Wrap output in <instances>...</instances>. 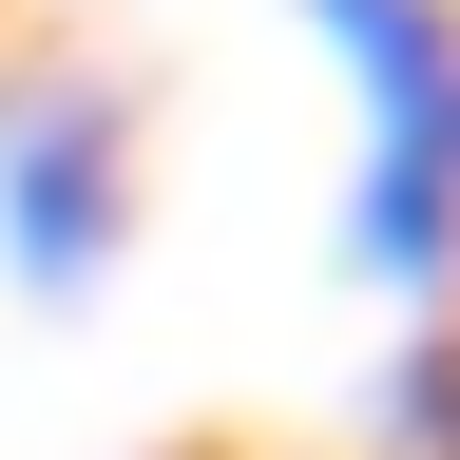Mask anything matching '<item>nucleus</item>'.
Listing matches in <instances>:
<instances>
[{
  "mask_svg": "<svg viewBox=\"0 0 460 460\" xmlns=\"http://www.w3.org/2000/svg\"><path fill=\"white\" fill-rule=\"evenodd\" d=\"M441 172H460V115H441Z\"/></svg>",
  "mask_w": 460,
  "mask_h": 460,
  "instance_id": "20e7f679",
  "label": "nucleus"
},
{
  "mask_svg": "<svg viewBox=\"0 0 460 460\" xmlns=\"http://www.w3.org/2000/svg\"><path fill=\"white\" fill-rule=\"evenodd\" d=\"M384 441H402V460H460V326H441V345H402V402H384Z\"/></svg>",
  "mask_w": 460,
  "mask_h": 460,
  "instance_id": "7ed1b4c3",
  "label": "nucleus"
},
{
  "mask_svg": "<svg viewBox=\"0 0 460 460\" xmlns=\"http://www.w3.org/2000/svg\"><path fill=\"white\" fill-rule=\"evenodd\" d=\"M115 211H135V115L96 77H39L0 115V269L20 288H96L115 269Z\"/></svg>",
  "mask_w": 460,
  "mask_h": 460,
  "instance_id": "f03ea898",
  "label": "nucleus"
},
{
  "mask_svg": "<svg viewBox=\"0 0 460 460\" xmlns=\"http://www.w3.org/2000/svg\"><path fill=\"white\" fill-rule=\"evenodd\" d=\"M326 58L365 77V192H345V250L384 288H441L460 269V172H441V115H460V20L441 0H307Z\"/></svg>",
  "mask_w": 460,
  "mask_h": 460,
  "instance_id": "f257e3e1",
  "label": "nucleus"
}]
</instances>
